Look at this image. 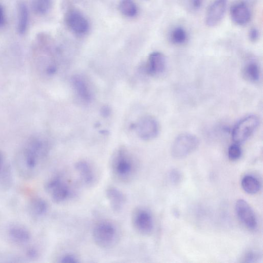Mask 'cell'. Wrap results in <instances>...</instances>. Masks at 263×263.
Listing matches in <instances>:
<instances>
[{
    "label": "cell",
    "mask_w": 263,
    "mask_h": 263,
    "mask_svg": "<svg viewBox=\"0 0 263 263\" xmlns=\"http://www.w3.org/2000/svg\"><path fill=\"white\" fill-rule=\"evenodd\" d=\"M29 21V13L24 3H21L18 6V31L20 35H24L27 29Z\"/></svg>",
    "instance_id": "ac0fdd59"
},
{
    "label": "cell",
    "mask_w": 263,
    "mask_h": 263,
    "mask_svg": "<svg viewBox=\"0 0 263 263\" xmlns=\"http://www.w3.org/2000/svg\"><path fill=\"white\" fill-rule=\"evenodd\" d=\"M170 178L173 183H177L181 180V174L177 170H173L170 173Z\"/></svg>",
    "instance_id": "83f0119b"
},
{
    "label": "cell",
    "mask_w": 263,
    "mask_h": 263,
    "mask_svg": "<svg viewBox=\"0 0 263 263\" xmlns=\"http://www.w3.org/2000/svg\"><path fill=\"white\" fill-rule=\"evenodd\" d=\"M74 167L83 185L91 187L95 184L96 172L91 163L85 160H80L75 164Z\"/></svg>",
    "instance_id": "7c38bea8"
},
{
    "label": "cell",
    "mask_w": 263,
    "mask_h": 263,
    "mask_svg": "<svg viewBox=\"0 0 263 263\" xmlns=\"http://www.w3.org/2000/svg\"><path fill=\"white\" fill-rule=\"evenodd\" d=\"M260 120L258 116L250 115L241 120L232 131V139L236 144H241L255 132L259 127Z\"/></svg>",
    "instance_id": "8992f818"
},
{
    "label": "cell",
    "mask_w": 263,
    "mask_h": 263,
    "mask_svg": "<svg viewBox=\"0 0 263 263\" xmlns=\"http://www.w3.org/2000/svg\"><path fill=\"white\" fill-rule=\"evenodd\" d=\"M203 0H191L192 7L195 9L200 8L202 5Z\"/></svg>",
    "instance_id": "4dcf8cb0"
},
{
    "label": "cell",
    "mask_w": 263,
    "mask_h": 263,
    "mask_svg": "<svg viewBox=\"0 0 263 263\" xmlns=\"http://www.w3.org/2000/svg\"><path fill=\"white\" fill-rule=\"evenodd\" d=\"M45 189L56 204H62L72 198L74 190L68 180L59 175L52 177L46 182Z\"/></svg>",
    "instance_id": "277c9868"
},
{
    "label": "cell",
    "mask_w": 263,
    "mask_h": 263,
    "mask_svg": "<svg viewBox=\"0 0 263 263\" xmlns=\"http://www.w3.org/2000/svg\"><path fill=\"white\" fill-rule=\"evenodd\" d=\"M38 255V251L35 248H31L27 251V255L30 258H36Z\"/></svg>",
    "instance_id": "f546056e"
},
{
    "label": "cell",
    "mask_w": 263,
    "mask_h": 263,
    "mask_svg": "<svg viewBox=\"0 0 263 263\" xmlns=\"http://www.w3.org/2000/svg\"><path fill=\"white\" fill-rule=\"evenodd\" d=\"M244 76L252 82L258 81L260 78V70L259 65L255 62H249L244 70Z\"/></svg>",
    "instance_id": "7402d4cb"
},
{
    "label": "cell",
    "mask_w": 263,
    "mask_h": 263,
    "mask_svg": "<svg viewBox=\"0 0 263 263\" xmlns=\"http://www.w3.org/2000/svg\"><path fill=\"white\" fill-rule=\"evenodd\" d=\"M118 8L122 15L129 18L136 17L138 13V8L135 0H120Z\"/></svg>",
    "instance_id": "d6986e66"
},
{
    "label": "cell",
    "mask_w": 263,
    "mask_h": 263,
    "mask_svg": "<svg viewBox=\"0 0 263 263\" xmlns=\"http://www.w3.org/2000/svg\"><path fill=\"white\" fill-rule=\"evenodd\" d=\"M170 39L175 44H183L188 40L187 33L182 27H176L171 34Z\"/></svg>",
    "instance_id": "603a6c76"
},
{
    "label": "cell",
    "mask_w": 263,
    "mask_h": 263,
    "mask_svg": "<svg viewBox=\"0 0 263 263\" xmlns=\"http://www.w3.org/2000/svg\"><path fill=\"white\" fill-rule=\"evenodd\" d=\"M106 195L113 210L118 212L123 209L127 202V197L124 192L115 187L109 186Z\"/></svg>",
    "instance_id": "5bb4252c"
},
{
    "label": "cell",
    "mask_w": 263,
    "mask_h": 263,
    "mask_svg": "<svg viewBox=\"0 0 263 263\" xmlns=\"http://www.w3.org/2000/svg\"><path fill=\"white\" fill-rule=\"evenodd\" d=\"M59 262L62 263H78L80 262L78 257L72 253H65L59 259Z\"/></svg>",
    "instance_id": "d4e9b609"
},
{
    "label": "cell",
    "mask_w": 263,
    "mask_h": 263,
    "mask_svg": "<svg viewBox=\"0 0 263 263\" xmlns=\"http://www.w3.org/2000/svg\"><path fill=\"white\" fill-rule=\"evenodd\" d=\"M5 15L4 8L0 5V28L3 27L5 23Z\"/></svg>",
    "instance_id": "f1b7e54d"
},
{
    "label": "cell",
    "mask_w": 263,
    "mask_h": 263,
    "mask_svg": "<svg viewBox=\"0 0 263 263\" xmlns=\"http://www.w3.org/2000/svg\"><path fill=\"white\" fill-rule=\"evenodd\" d=\"M3 157L1 153H0V171H1V169L3 168Z\"/></svg>",
    "instance_id": "1f68e13d"
},
{
    "label": "cell",
    "mask_w": 263,
    "mask_h": 263,
    "mask_svg": "<svg viewBox=\"0 0 263 263\" xmlns=\"http://www.w3.org/2000/svg\"><path fill=\"white\" fill-rule=\"evenodd\" d=\"M111 173L114 179L121 183H128L133 179L137 170L135 159L124 147L117 149L110 163Z\"/></svg>",
    "instance_id": "6da1fadb"
},
{
    "label": "cell",
    "mask_w": 263,
    "mask_h": 263,
    "mask_svg": "<svg viewBox=\"0 0 263 263\" xmlns=\"http://www.w3.org/2000/svg\"><path fill=\"white\" fill-rule=\"evenodd\" d=\"M94 242L98 247L109 249L115 246L120 238L119 230L116 224L109 220L98 221L92 231Z\"/></svg>",
    "instance_id": "7a4b0ae2"
},
{
    "label": "cell",
    "mask_w": 263,
    "mask_h": 263,
    "mask_svg": "<svg viewBox=\"0 0 263 263\" xmlns=\"http://www.w3.org/2000/svg\"><path fill=\"white\" fill-rule=\"evenodd\" d=\"M62 6L64 13V23L69 31L78 37L87 35L90 30V24L85 15L75 8L70 0H64Z\"/></svg>",
    "instance_id": "3957f363"
},
{
    "label": "cell",
    "mask_w": 263,
    "mask_h": 263,
    "mask_svg": "<svg viewBox=\"0 0 263 263\" xmlns=\"http://www.w3.org/2000/svg\"><path fill=\"white\" fill-rule=\"evenodd\" d=\"M53 0H33V10L37 15L44 16L50 12Z\"/></svg>",
    "instance_id": "44dd1931"
},
{
    "label": "cell",
    "mask_w": 263,
    "mask_h": 263,
    "mask_svg": "<svg viewBox=\"0 0 263 263\" xmlns=\"http://www.w3.org/2000/svg\"><path fill=\"white\" fill-rule=\"evenodd\" d=\"M167 64V59L163 54L158 52H153L149 56L147 71L152 76H157L165 71Z\"/></svg>",
    "instance_id": "4fadbf2b"
},
{
    "label": "cell",
    "mask_w": 263,
    "mask_h": 263,
    "mask_svg": "<svg viewBox=\"0 0 263 263\" xmlns=\"http://www.w3.org/2000/svg\"><path fill=\"white\" fill-rule=\"evenodd\" d=\"M242 187L246 193L255 194L260 191L261 185L257 178L254 176L247 175L243 177Z\"/></svg>",
    "instance_id": "ffe728a7"
},
{
    "label": "cell",
    "mask_w": 263,
    "mask_h": 263,
    "mask_svg": "<svg viewBox=\"0 0 263 263\" xmlns=\"http://www.w3.org/2000/svg\"><path fill=\"white\" fill-rule=\"evenodd\" d=\"M260 33L256 28H252L249 32L248 38L250 41L255 42L259 39Z\"/></svg>",
    "instance_id": "484cf974"
},
{
    "label": "cell",
    "mask_w": 263,
    "mask_h": 263,
    "mask_svg": "<svg viewBox=\"0 0 263 263\" xmlns=\"http://www.w3.org/2000/svg\"><path fill=\"white\" fill-rule=\"evenodd\" d=\"M236 210L239 219L248 228L254 230L257 227L255 213L246 201L239 200L236 204Z\"/></svg>",
    "instance_id": "30bf717a"
},
{
    "label": "cell",
    "mask_w": 263,
    "mask_h": 263,
    "mask_svg": "<svg viewBox=\"0 0 263 263\" xmlns=\"http://www.w3.org/2000/svg\"><path fill=\"white\" fill-rule=\"evenodd\" d=\"M259 259L258 253L253 251L248 252L245 257V262L248 263L256 262Z\"/></svg>",
    "instance_id": "4316f807"
},
{
    "label": "cell",
    "mask_w": 263,
    "mask_h": 263,
    "mask_svg": "<svg viewBox=\"0 0 263 263\" xmlns=\"http://www.w3.org/2000/svg\"><path fill=\"white\" fill-rule=\"evenodd\" d=\"M132 224L134 229L144 236L151 233L154 228L152 216L147 210L143 208L135 209L131 216Z\"/></svg>",
    "instance_id": "52a82bcc"
},
{
    "label": "cell",
    "mask_w": 263,
    "mask_h": 263,
    "mask_svg": "<svg viewBox=\"0 0 263 263\" xmlns=\"http://www.w3.org/2000/svg\"><path fill=\"white\" fill-rule=\"evenodd\" d=\"M138 136L144 140H151L159 133V125L155 118L151 116L141 118L136 126Z\"/></svg>",
    "instance_id": "ba28073f"
},
{
    "label": "cell",
    "mask_w": 263,
    "mask_h": 263,
    "mask_svg": "<svg viewBox=\"0 0 263 263\" xmlns=\"http://www.w3.org/2000/svg\"><path fill=\"white\" fill-rule=\"evenodd\" d=\"M227 0H215L210 5L205 17V22L209 27L217 25L226 13Z\"/></svg>",
    "instance_id": "9c48e42d"
},
{
    "label": "cell",
    "mask_w": 263,
    "mask_h": 263,
    "mask_svg": "<svg viewBox=\"0 0 263 263\" xmlns=\"http://www.w3.org/2000/svg\"><path fill=\"white\" fill-rule=\"evenodd\" d=\"M48 203L41 197H35L29 203V212L34 217H43L48 212Z\"/></svg>",
    "instance_id": "e0dca14e"
},
{
    "label": "cell",
    "mask_w": 263,
    "mask_h": 263,
    "mask_svg": "<svg viewBox=\"0 0 263 263\" xmlns=\"http://www.w3.org/2000/svg\"><path fill=\"white\" fill-rule=\"evenodd\" d=\"M242 155V150L237 144L232 145L228 149V157L231 161H236Z\"/></svg>",
    "instance_id": "cb8c5ba5"
},
{
    "label": "cell",
    "mask_w": 263,
    "mask_h": 263,
    "mask_svg": "<svg viewBox=\"0 0 263 263\" xmlns=\"http://www.w3.org/2000/svg\"><path fill=\"white\" fill-rule=\"evenodd\" d=\"M200 142L196 136L184 133L178 135L171 147L172 156L176 159H182L188 156L200 146Z\"/></svg>",
    "instance_id": "5b68a950"
},
{
    "label": "cell",
    "mask_w": 263,
    "mask_h": 263,
    "mask_svg": "<svg viewBox=\"0 0 263 263\" xmlns=\"http://www.w3.org/2000/svg\"><path fill=\"white\" fill-rule=\"evenodd\" d=\"M72 85L78 96L83 101L90 102L93 98L92 93L87 81L80 75L72 78Z\"/></svg>",
    "instance_id": "9a60e30c"
},
{
    "label": "cell",
    "mask_w": 263,
    "mask_h": 263,
    "mask_svg": "<svg viewBox=\"0 0 263 263\" xmlns=\"http://www.w3.org/2000/svg\"><path fill=\"white\" fill-rule=\"evenodd\" d=\"M145 1H149V0H145Z\"/></svg>",
    "instance_id": "d6a6232c"
},
{
    "label": "cell",
    "mask_w": 263,
    "mask_h": 263,
    "mask_svg": "<svg viewBox=\"0 0 263 263\" xmlns=\"http://www.w3.org/2000/svg\"><path fill=\"white\" fill-rule=\"evenodd\" d=\"M9 236L15 243L26 244L31 239V233L29 230L20 225H13L8 230Z\"/></svg>",
    "instance_id": "2e32d148"
},
{
    "label": "cell",
    "mask_w": 263,
    "mask_h": 263,
    "mask_svg": "<svg viewBox=\"0 0 263 263\" xmlns=\"http://www.w3.org/2000/svg\"><path fill=\"white\" fill-rule=\"evenodd\" d=\"M230 15L232 21L239 25L247 24L251 17L250 8L244 1L234 2L230 7Z\"/></svg>",
    "instance_id": "8fae6325"
}]
</instances>
